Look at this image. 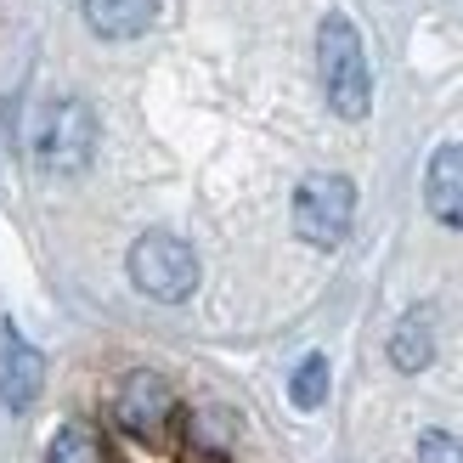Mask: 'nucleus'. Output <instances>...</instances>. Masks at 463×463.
I'll use <instances>...</instances> for the list:
<instances>
[{
    "label": "nucleus",
    "instance_id": "obj_6",
    "mask_svg": "<svg viewBox=\"0 0 463 463\" xmlns=\"http://www.w3.org/2000/svg\"><path fill=\"white\" fill-rule=\"evenodd\" d=\"M40 384H45V356L17 334V322H6L0 328V402L12 412H29L40 402Z\"/></svg>",
    "mask_w": 463,
    "mask_h": 463
},
{
    "label": "nucleus",
    "instance_id": "obj_7",
    "mask_svg": "<svg viewBox=\"0 0 463 463\" xmlns=\"http://www.w3.org/2000/svg\"><path fill=\"white\" fill-rule=\"evenodd\" d=\"M424 203L430 215L463 232V142H447L430 153V170H424Z\"/></svg>",
    "mask_w": 463,
    "mask_h": 463
},
{
    "label": "nucleus",
    "instance_id": "obj_12",
    "mask_svg": "<svg viewBox=\"0 0 463 463\" xmlns=\"http://www.w3.org/2000/svg\"><path fill=\"white\" fill-rule=\"evenodd\" d=\"M419 463H463V441L452 430H424L419 435Z\"/></svg>",
    "mask_w": 463,
    "mask_h": 463
},
{
    "label": "nucleus",
    "instance_id": "obj_3",
    "mask_svg": "<svg viewBox=\"0 0 463 463\" xmlns=\"http://www.w3.org/2000/svg\"><path fill=\"white\" fill-rule=\"evenodd\" d=\"M294 238L311 243V249H339L351 238V221H356V181L351 175H334V170H317L294 187Z\"/></svg>",
    "mask_w": 463,
    "mask_h": 463
},
{
    "label": "nucleus",
    "instance_id": "obj_1",
    "mask_svg": "<svg viewBox=\"0 0 463 463\" xmlns=\"http://www.w3.org/2000/svg\"><path fill=\"white\" fill-rule=\"evenodd\" d=\"M317 80L322 97L339 119H367L373 113V68H367V45L362 29L345 12H328L317 23Z\"/></svg>",
    "mask_w": 463,
    "mask_h": 463
},
{
    "label": "nucleus",
    "instance_id": "obj_4",
    "mask_svg": "<svg viewBox=\"0 0 463 463\" xmlns=\"http://www.w3.org/2000/svg\"><path fill=\"white\" fill-rule=\"evenodd\" d=\"M130 283L142 288L147 299L158 306H181V299H193L198 288V254L187 238H175V232H142V238L130 243Z\"/></svg>",
    "mask_w": 463,
    "mask_h": 463
},
{
    "label": "nucleus",
    "instance_id": "obj_8",
    "mask_svg": "<svg viewBox=\"0 0 463 463\" xmlns=\"http://www.w3.org/2000/svg\"><path fill=\"white\" fill-rule=\"evenodd\" d=\"M97 40H142L158 23V0H80Z\"/></svg>",
    "mask_w": 463,
    "mask_h": 463
},
{
    "label": "nucleus",
    "instance_id": "obj_2",
    "mask_svg": "<svg viewBox=\"0 0 463 463\" xmlns=\"http://www.w3.org/2000/svg\"><path fill=\"white\" fill-rule=\"evenodd\" d=\"M29 153L45 175H80L97 158V113L80 97H52L34 113L29 130Z\"/></svg>",
    "mask_w": 463,
    "mask_h": 463
},
{
    "label": "nucleus",
    "instance_id": "obj_9",
    "mask_svg": "<svg viewBox=\"0 0 463 463\" xmlns=\"http://www.w3.org/2000/svg\"><path fill=\"white\" fill-rule=\"evenodd\" d=\"M430 356H435V328H430V311L419 306V311H407L396 322V334H390V362H396L402 373H424Z\"/></svg>",
    "mask_w": 463,
    "mask_h": 463
},
{
    "label": "nucleus",
    "instance_id": "obj_11",
    "mask_svg": "<svg viewBox=\"0 0 463 463\" xmlns=\"http://www.w3.org/2000/svg\"><path fill=\"white\" fill-rule=\"evenodd\" d=\"M288 402L299 407V412H317L322 402H328V356H306L294 367V379H288Z\"/></svg>",
    "mask_w": 463,
    "mask_h": 463
},
{
    "label": "nucleus",
    "instance_id": "obj_10",
    "mask_svg": "<svg viewBox=\"0 0 463 463\" xmlns=\"http://www.w3.org/2000/svg\"><path fill=\"white\" fill-rule=\"evenodd\" d=\"M45 463H108V447L90 424H62L45 447Z\"/></svg>",
    "mask_w": 463,
    "mask_h": 463
},
{
    "label": "nucleus",
    "instance_id": "obj_5",
    "mask_svg": "<svg viewBox=\"0 0 463 463\" xmlns=\"http://www.w3.org/2000/svg\"><path fill=\"white\" fill-rule=\"evenodd\" d=\"M113 419H119V430H130L136 441H158V435L170 430V419H175V390H170V379L153 373V367L125 373L119 396H113Z\"/></svg>",
    "mask_w": 463,
    "mask_h": 463
}]
</instances>
